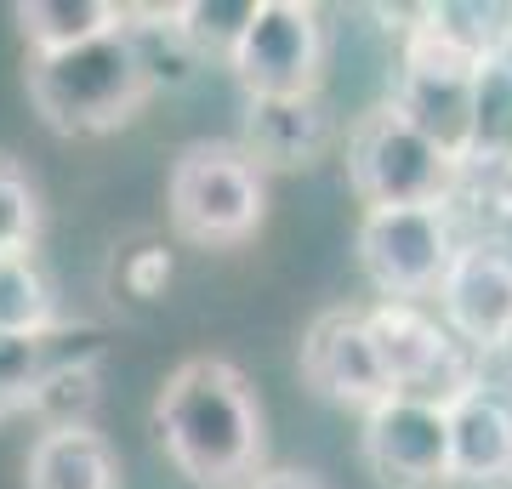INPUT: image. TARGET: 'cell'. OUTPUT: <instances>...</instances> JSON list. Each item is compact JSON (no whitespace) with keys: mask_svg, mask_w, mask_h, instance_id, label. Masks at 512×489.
I'll list each match as a JSON object with an SVG mask.
<instances>
[{"mask_svg":"<svg viewBox=\"0 0 512 489\" xmlns=\"http://www.w3.org/2000/svg\"><path fill=\"white\" fill-rule=\"evenodd\" d=\"M251 18H256V0H183V6H171L177 35L200 63H211V57L228 63L234 46L245 40V29H251Z\"/></svg>","mask_w":512,"mask_h":489,"instance_id":"19","label":"cell"},{"mask_svg":"<svg viewBox=\"0 0 512 489\" xmlns=\"http://www.w3.org/2000/svg\"><path fill=\"white\" fill-rule=\"evenodd\" d=\"M52 336H0V421L29 416L40 376L52 370Z\"/></svg>","mask_w":512,"mask_h":489,"instance_id":"23","label":"cell"},{"mask_svg":"<svg viewBox=\"0 0 512 489\" xmlns=\"http://www.w3.org/2000/svg\"><path fill=\"white\" fill-rule=\"evenodd\" d=\"M40 222H46V205L29 165L18 154H0V256H35Z\"/></svg>","mask_w":512,"mask_h":489,"instance_id":"22","label":"cell"},{"mask_svg":"<svg viewBox=\"0 0 512 489\" xmlns=\"http://www.w3.org/2000/svg\"><path fill=\"white\" fill-rule=\"evenodd\" d=\"M126 6L114 0H18L12 23L29 40V57H52V52H74L86 40H103L120 29Z\"/></svg>","mask_w":512,"mask_h":489,"instance_id":"15","label":"cell"},{"mask_svg":"<svg viewBox=\"0 0 512 489\" xmlns=\"http://www.w3.org/2000/svg\"><path fill=\"white\" fill-rule=\"evenodd\" d=\"M348 182L365 211L382 205H444L456 194L461 165L427 143L416 126H404L393 103L370 109L348 131Z\"/></svg>","mask_w":512,"mask_h":489,"instance_id":"4","label":"cell"},{"mask_svg":"<svg viewBox=\"0 0 512 489\" xmlns=\"http://www.w3.org/2000/svg\"><path fill=\"white\" fill-rule=\"evenodd\" d=\"M484 165V171H507L512 165V74L501 63H484L473 80V154L461 165V177Z\"/></svg>","mask_w":512,"mask_h":489,"instance_id":"17","label":"cell"},{"mask_svg":"<svg viewBox=\"0 0 512 489\" xmlns=\"http://www.w3.org/2000/svg\"><path fill=\"white\" fill-rule=\"evenodd\" d=\"M353 245L382 302H421L444 285V268L461 239L444 205H382V211H365Z\"/></svg>","mask_w":512,"mask_h":489,"instance_id":"7","label":"cell"},{"mask_svg":"<svg viewBox=\"0 0 512 489\" xmlns=\"http://www.w3.org/2000/svg\"><path fill=\"white\" fill-rule=\"evenodd\" d=\"M262 211H268V177L245 160L239 143H188L171 160L165 217L177 239L200 251H228L262 228Z\"/></svg>","mask_w":512,"mask_h":489,"instance_id":"3","label":"cell"},{"mask_svg":"<svg viewBox=\"0 0 512 489\" xmlns=\"http://www.w3.org/2000/svg\"><path fill=\"white\" fill-rule=\"evenodd\" d=\"M439 319L478 359L501 347V336L512 330V245L461 239L439 285Z\"/></svg>","mask_w":512,"mask_h":489,"instance_id":"10","label":"cell"},{"mask_svg":"<svg viewBox=\"0 0 512 489\" xmlns=\"http://www.w3.org/2000/svg\"><path fill=\"white\" fill-rule=\"evenodd\" d=\"M450 484L507 489L512 484V399L490 381L450 404Z\"/></svg>","mask_w":512,"mask_h":489,"instance_id":"12","label":"cell"},{"mask_svg":"<svg viewBox=\"0 0 512 489\" xmlns=\"http://www.w3.org/2000/svg\"><path fill=\"white\" fill-rule=\"evenodd\" d=\"M251 489H325L313 472H296V467H279V472H262Z\"/></svg>","mask_w":512,"mask_h":489,"instance_id":"24","label":"cell"},{"mask_svg":"<svg viewBox=\"0 0 512 489\" xmlns=\"http://www.w3.org/2000/svg\"><path fill=\"white\" fill-rule=\"evenodd\" d=\"M421 23L433 29L439 40H450L461 57H473V63H495L501 52V40L512 29V6H484V0H444V6H427Z\"/></svg>","mask_w":512,"mask_h":489,"instance_id":"20","label":"cell"},{"mask_svg":"<svg viewBox=\"0 0 512 489\" xmlns=\"http://www.w3.org/2000/svg\"><path fill=\"white\" fill-rule=\"evenodd\" d=\"M495 353H501V359L512 364V330H507V336H501V347H495Z\"/></svg>","mask_w":512,"mask_h":489,"instance_id":"26","label":"cell"},{"mask_svg":"<svg viewBox=\"0 0 512 489\" xmlns=\"http://www.w3.org/2000/svg\"><path fill=\"white\" fill-rule=\"evenodd\" d=\"M251 103L262 97H319L325 80V23L302 0H256V18L228 57Z\"/></svg>","mask_w":512,"mask_h":489,"instance_id":"8","label":"cell"},{"mask_svg":"<svg viewBox=\"0 0 512 489\" xmlns=\"http://www.w3.org/2000/svg\"><path fill=\"white\" fill-rule=\"evenodd\" d=\"M484 63L461 57L450 40H439L427 23L404 29V57H399V86H393V114L404 126H416L427 143L467 165L473 154V80Z\"/></svg>","mask_w":512,"mask_h":489,"instance_id":"5","label":"cell"},{"mask_svg":"<svg viewBox=\"0 0 512 489\" xmlns=\"http://www.w3.org/2000/svg\"><path fill=\"white\" fill-rule=\"evenodd\" d=\"M57 290L35 256H0V336H52Z\"/></svg>","mask_w":512,"mask_h":489,"instance_id":"18","label":"cell"},{"mask_svg":"<svg viewBox=\"0 0 512 489\" xmlns=\"http://www.w3.org/2000/svg\"><path fill=\"white\" fill-rule=\"evenodd\" d=\"M495 63H501V69L512 74V29H507V40H501V52H495Z\"/></svg>","mask_w":512,"mask_h":489,"instance_id":"25","label":"cell"},{"mask_svg":"<svg viewBox=\"0 0 512 489\" xmlns=\"http://www.w3.org/2000/svg\"><path fill=\"white\" fill-rule=\"evenodd\" d=\"M97 410V359L92 353H57L52 370L40 376L29 416H40V433L52 427H92Z\"/></svg>","mask_w":512,"mask_h":489,"instance_id":"16","label":"cell"},{"mask_svg":"<svg viewBox=\"0 0 512 489\" xmlns=\"http://www.w3.org/2000/svg\"><path fill=\"white\" fill-rule=\"evenodd\" d=\"M23 91H29V109L40 114V126L57 131V137L114 131L154 97V86L143 74V57H137L126 29H114L103 40H86L74 52L29 57Z\"/></svg>","mask_w":512,"mask_h":489,"instance_id":"2","label":"cell"},{"mask_svg":"<svg viewBox=\"0 0 512 489\" xmlns=\"http://www.w3.org/2000/svg\"><path fill=\"white\" fill-rule=\"evenodd\" d=\"M336 126L319 97H262L245 109V131H239V148L245 160L268 177V171H296V165H313L330 148Z\"/></svg>","mask_w":512,"mask_h":489,"instance_id":"13","label":"cell"},{"mask_svg":"<svg viewBox=\"0 0 512 489\" xmlns=\"http://www.w3.org/2000/svg\"><path fill=\"white\" fill-rule=\"evenodd\" d=\"M365 467L382 489H444L450 484V404L387 393L359 427Z\"/></svg>","mask_w":512,"mask_h":489,"instance_id":"9","label":"cell"},{"mask_svg":"<svg viewBox=\"0 0 512 489\" xmlns=\"http://www.w3.org/2000/svg\"><path fill=\"white\" fill-rule=\"evenodd\" d=\"M154 438L194 489H251L262 478V404L228 359L200 353L165 376Z\"/></svg>","mask_w":512,"mask_h":489,"instance_id":"1","label":"cell"},{"mask_svg":"<svg viewBox=\"0 0 512 489\" xmlns=\"http://www.w3.org/2000/svg\"><path fill=\"white\" fill-rule=\"evenodd\" d=\"M296 370L325 404H342V410H359V416L393 393L382 359H376V342L365 330V313H342V308L319 313L302 336Z\"/></svg>","mask_w":512,"mask_h":489,"instance_id":"11","label":"cell"},{"mask_svg":"<svg viewBox=\"0 0 512 489\" xmlns=\"http://www.w3.org/2000/svg\"><path fill=\"white\" fill-rule=\"evenodd\" d=\"M120 29L131 35V46H137V57H143V74L148 86H183V80H194V69H200V57L183 46V35H177V23H171V12H131L120 18Z\"/></svg>","mask_w":512,"mask_h":489,"instance_id":"21","label":"cell"},{"mask_svg":"<svg viewBox=\"0 0 512 489\" xmlns=\"http://www.w3.org/2000/svg\"><path fill=\"white\" fill-rule=\"evenodd\" d=\"M23 489H120V450L97 427H52L29 444Z\"/></svg>","mask_w":512,"mask_h":489,"instance_id":"14","label":"cell"},{"mask_svg":"<svg viewBox=\"0 0 512 489\" xmlns=\"http://www.w3.org/2000/svg\"><path fill=\"white\" fill-rule=\"evenodd\" d=\"M365 330L376 342V359L387 370L393 393H416L433 404H456L461 393H473L478 381V353L461 347L444 319L421 308V302H376L365 313Z\"/></svg>","mask_w":512,"mask_h":489,"instance_id":"6","label":"cell"}]
</instances>
